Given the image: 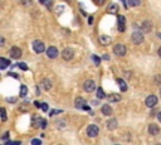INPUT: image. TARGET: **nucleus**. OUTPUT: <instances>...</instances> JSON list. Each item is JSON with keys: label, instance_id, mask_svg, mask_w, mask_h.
<instances>
[{"label": "nucleus", "instance_id": "72a5a7b5", "mask_svg": "<svg viewBox=\"0 0 161 145\" xmlns=\"http://www.w3.org/2000/svg\"><path fill=\"white\" fill-rule=\"evenodd\" d=\"M22 1H23L24 5H30V4H32V0H22Z\"/></svg>", "mask_w": 161, "mask_h": 145}, {"label": "nucleus", "instance_id": "b1692460", "mask_svg": "<svg viewBox=\"0 0 161 145\" xmlns=\"http://www.w3.org/2000/svg\"><path fill=\"white\" fill-rule=\"evenodd\" d=\"M27 93H28V87L25 85H22L20 86V96L22 97H25Z\"/></svg>", "mask_w": 161, "mask_h": 145}, {"label": "nucleus", "instance_id": "f3484780", "mask_svg": "<svg viewBox=\"0 0 161 145\" xmlns=\"http://www.w3.org/2000/svg\"><path fill=\"white\" fill-rule=\"evenodd\" d=\"M40 85H42V87H43L45 91H49L52 88V82H50V79H48V78H44L43 81L40 82Z\"/></svg>", "mask_w": 161, "mask_h": 145}, {"label": "nucleus", "instance_id": "20e7f679", "mask_svg": "<svg viewBox=\"0 0 161 145\" xmlns=\"http://www.w3.org/2000/svg\"><path fill=\"white\" fill-rule=\"evenodd\" d=\"M33 49H34L35 53H42V52H44V50H45V45H44L43 42L34 40V42H33Z\"/></svg>", "mask_w": 161, "mask_h": 145}, {"label": "nucleus", "instance_id": "4be33fe9", "mask_svg": "<svg viewBox=\"0 0 161 145\" xmlns=\"http://www.w3.org/2000/svg\"><path fill=\"white\" fill-rule=\"evenodd\" d=\"M9 64H10V61H8L5 58H0V68H1V69L6 68Z\"/></svg>", "mask_w": 161, "mask_h": 145}, {"label": "nucleus", "instance_id": "58836bf2", "mask_svg": "<svg viewBox=\"0 0 161 145\" xmlns=\"http://www.w3.org/2000/svg\"><path fill=\"white\" fill-rule=\"evenodd\" d=\"M157 119H159V121H160V123H161V111L159 112V115H157Z\"/></svg>", "mask_w": 161, "mask_h": 145}, {"label": "nucleus", "instance_id": "423d86ee", "mask_svg": "<svg viewBox=\"0 0 161 145\" xmlns=\"http://www.w3.org/2000/svg\"><path fill=\"white\" fill-rule=\"evenodd\" d=\"M131 39H132V42H134L135 44H141V43L144 42V34H142V32H135V33L132 34Z\"/></svg>", "mask_w": 161, "mask_h": 145}, {"label": "nucleus", "instance_id": "aec40b11", "mask_svg": "<svg viewBox=\"0 0 161 145\" xmlns=\"http://www.w3.org/2000/svg\"><path fill=\"white\" fill-rule=\"evenodd\" d=\"M107 99L110 102H117L121 100V95H118V93H111V95L107 96Z\"/></svg>", "mask_w": 161, "mask_h": 145}, {"label": "nucleus", "instance_id": "5701e85b", "mask_svg": "<svg viewBox=\"0 0 161 145\" xmlns=\"http://www.w3.org/2000/svg\"><path fill=\"white\" fill-rule=\"evenodd\" d=\"M127 4L130 6H139L141 4V0H127Z\"/></svg>", "mask_w": 161, "mask_h": 145}, {"label": "nucleus", "instance_id": "e433bc0d", "mask_svg": "<svg viewBox=\"0 0 161 145\" xmlns=\"http://www.w3.org/2000/svg\"><path fill=\"white\" fill-rule=\"evenodd\" d=\"M34 105H35V107H40V104H39V102H38V101H35V102H34Z\"/></svg>", "mask_w": 161, "mask_h": 145}, {"label": "nucleus", "instance_id": "79ce46f5", "mask_svg": "<svg viewBox=\"0 0 161 145\" xmlns=\"http://www.w3.org/2000/svg\"><path fill=\"white\" fill-rule=\"evenodd\" d=\"M157 35H159V38H160V39H161V33H159V34H157Z\"/></svg>", "mask_w": 161, "mask_h": 145}, {"label": "nucleus", "instance_id": "c9c22d12", "mask_svg": "<svg viewBox=\"0 0 161 145\" xmlns=\"http://www.w3.org/2000/svg\"><path fill=\"white\" fill-rule=\"evenodd\" d=\"M88 23H89V24H92V23H93V17H89L88 18Z\"/></svg>", "mask_w": 161, "mask_h": 145}, {"label": "nucleus", "instance_id": "f257e3e1", "mask_svg": "<svg viewBox=\"0 0 161 145\" xmlns=\"http://www.w3.org/2000/svg\"><path fill=\"white\" fill-rule=\"evenodd\" d=\"M33 128L34 129H38V128L45 129L47 128V121L43 118H40V116L34 115L33 116Z\"/></svg>", "mask_w": 161, "mask_h": 145}, {"label": "nucleus", "instance_id": "393cba45", "mask_svg": "<svg viewBox=\"0 0 161 145\" xmlns=\"http://www.w3.org/2000/svg\"><path fill=\"white\" fill-rule=\"evenodd\" d=\"M97 97H98V99H105V97H106L105 91H103L101 87H99L98 90H97Z\"/></svg>", "mask_w": 161, "mask_h": 145}, {"label": "nucleus", "instance_id": "4468645a", "mask_svg": "<svg viewBox=\"0 0 161 145\" xmlns=\"http://www.w3.org/2000/svg\"><path fill=\"white\" fill-rule=\"evenodd\" d=\"M74 105L77 109H83V107L86 106V100H84L83 97H77L74 101Z\"/></svg>", "mask_w": 161, "mask_h": 145}, {"label": "nucleus", "instance_id": "f03ea898", "mask_svg": "<svg viewBox=\"0 0 161 145\" xmlns=\"http://www.w3.org/2000/svg\"><path fill=\"white\" fill-rule=\"evenodd\" d=\"M113 53H115L116 56H118V57H124V56L126 54V47H125V44H121V43L116 44L115 48H113Z\"/></svg>", "mask_w": 161, "mask_h": 145}, {"label": "nucleus", "instance_id": "1a4fd4ad", "mask_svg": "<svg viewBox=\"0 0 161 145\" xmlns=\"http://www.w3.org/2000/svg\"><path fill=\"white\" fill-rule=\"evenodd\" d=\"M9 54H10V57L14 58V59H18L19 57L22 56V49L18 48V47H13V48L9 50Z\"/></svg>", "mask_w": 161, "mask_h": 145}, {"label": "nucleus", "instance_id": "ddd939ff", "mask_svg": "<svg viewBox=\"0 0 161 145\" xmlns=\"http://www.w3.org/2000/svg\"><path fill=\"white\" fill-rule=\"evenodd\" d=\"M106 12H107L108 14H117V12H118V5H117V4H115V3L108 4Z\"/></svg>", "mask_w": 161, "mask_h": 145}, {"label": "nucleus", "instance_id": "c756f323", "mask_svg": "<svg viewBox=\"0 0 161 145\" xmlns=\"http://www.w3.org/2000/svg\"><path fill=\"white\" fill-rule=\"evenodd\" d=\"M32 144H34V145H40V144H42V140H40V139H33V140H32Z\"/></svg>", "mask_w": 161, "mask_h": 145}, {"label": "nucleus", "instance_id": "39448f33", "mask_svg": "<svg viewBox=\"0 0 161 145\" xmlns=\"http://www.w3.org/2000/svg\"><path fill=\"white\" fill-rule=\"evenodd\" d=\"M99 133V129L97 125H89L87 128V135L89 138H96Z\"/></svg>", "mask_w": 161, "mask_h": 145}, {"label": "nucleus", "instance_id": "473e14b6", "mask_svg": "<svg viewBox=\"0 0 161 145\" xmlns=\"http://www.w3.org/2000/svg\"><path fill=\"white\" fill-rule=\"evenodd\" d=\"M9 135H10V134H9V131H6L5 134L3 135V138H1V139L4 140V141H6V140H8V138H9Z\"/></svg>", "mask_w": 161, "mask_h": 145}, {"label": "nucleus", "instance_id": "6ab92c4d", "mask_svg": "<svg viewBox=\"0 0 161 145\" xmlns=\"http://www.w3.org/2000/svg\"><path fill=\"white\" fill-rule=\"evenodd\" d=\"M101 111H102V114L106 115V116H111L112 115V109H111L110 105H103Z\"/></svg>", "mask_w": 161, "mask_h": 145}, {"label": "nucleus", "instance_id": "2eb2a0df", "mask_svg": "<svg viewBox=\"0 0 161 145\" xmlns=\"http://www.w3.org/2000/svg\"><path fill=\"white\" fill-rule=\"evenodd\" d=\"M98 40H99V43H101L102 45H108V44H111V37H108V35H101Z\"/></svg>", "mask_w": 161, "mask_h": 145}, {"label": "nucleus", "instance_id": "c85d7f7f", "mask_svg": "<svg viewBox=\"0 0 161 145\" xmlns=\"http://www.w3.org/2000/svg\"><path fill=\"white\" fill-rule=\"evenodd\" d=\"M62 112H63V110H52L50 111V116H54L57 114H62Z\"/></svg>", "mask_w": 161, "mask_h": 145}, {"label": "nucleus", "instance_id": "f8f14e48", "mask_svg": "<svg viewBox=\"0 0 161 145\" xmlns=\"http://www.w3.org/2000/svg\"><path fill=\"white\" fill-rule=\"evenodd\" d=\"M149 133L150 135H157L160 133V128H159V125H156V124H150L149 125Z\"/></svg>", "mask_w": 161, "mask_h": 145}, {"label": "nucleus", "instance_id": "9b49d317", "mask_svg": "<svg viewBox=\"0 0 161 145\" xmlns=\"http://www.w3.org/2000/svg\"><path fill=\"white\" fill-rule=\"evenodd\" d=\"M47 54H48L49 58H57L59 52H58V49H57L55 47H49V48L47 49Z\"/></svg>", "mask_w": 161, "mask_h": 145}, {"label": "nucleus", "instance_id": "412c9836", "mask_svg": "<svg viewBox=\"0 0 161 145\" xmlns=\"http://www.w3.org/2000/svg\"><path fill=\"white\" fill-rule=\"evenodd\" d=\"M117 83H118V86H120V88H121V91H122V92L127 91V85H126V82L124 81V79L117 78Z\"/></svg>", "mask_w": 161, "mask_h": 145}, {"label": "nucleus", "instance_id": "0eeeda50", "mask_svg": "<svg viewBox=\"0 0 161 145\" xmlns=\"http://www.w3.org/2000/svg\"><path fill=\"white\" fill-rule=\"evenodd\" d=\"M62 57H63L64 61H70L74 57V50L70 49V48H65L62 52Z\"/></svg>", "mask_w": 161, "mask_h": 145}, {"label": "nucleus", "instance_id": "a878e982", "mask_svg": "<svg viewBox=\"0 0 161 145\" xmlns=\"http://www.w3.org/2000/svg\"><path fill=\"white\" fill-rule=\"evenodd\" d=\"M18 67L20 69H23V71H28V66H27V63H24V62L18 63Z\"/></svg>", "mask_w": 161, "mask_h": 145}, {"label": "nucleus", "instance_id": "ea45409f", "mask_svg": "<svg viewBox=\"0 0 161 145\" xmlns=\"http://www.w3.org/2000/svg\"><path fill=\"white\" fill-rule=\"evenodd\" d=\"M159 56H160V57H161V47H160V48H159Z\"/></svg>", "mask_w": 161, "mask_h": 145}, {"label": "nucleus", "instance_id": "2f4dec72", "mask_svg": "<svg viewBox=\"0 0 161 145\" xmlns=\"http://www.w3.org/2000/svg\"><path fill=\"white\" fill-rule=\"evenodd\" d=\"M92 1L96 4V5H102V4L105 3V0H92Z\"/></svg>", "mask_w": 161, "mask_h": 145}, {"label": "nucleus", "instance_id": "dca6fc26", "mask_svg": "<svg viewBox=\"0 0 161 145\" xmlns=\"http://www.w3.org/2000/svg\"><path fill=\"white\" fill-rule=\"evenodd\" d=\"M141 27H142V30L145 32V33H149V32L152 29V23L149 22V20H146V22H144L142 24H141Z\"/></svg>", "mask_w": 161, "mask_h": 145}, {"label": "nucleus", "instance_id": "6e6552de", "mask_svg": "<svg viewBox=\"0 0 161 145\" xmlns=\"http://www.w3.org/2000/svg\"><path fill=\"white\" fill-rule=\"evenodd\" d=\"M117 23H118V30L125 32L126 30V19L124 15H118L117 17Z\"/></svg>", "mask_w": 161, "mask_h": 145}, {"label": "nucleus", "instance_id": "f704fd0d", "mask_svg": "<svg viewBox=\"0 0 161 145\" xmlns=\"http://www.w3.org/2000/svg\"><path fill=\"white\" fill-rule=\"evenodd\" d=\"M6 100H8V102H15V101H17L15 97H12V99H6Z\"/></svg>", "mask_w": 161, "mask_h": 145}, {"label": "nucleus", "instance_id": "9d476101", "mask_svg": "<svg viewBox=\"0 0 161 145\" xmlns=\"http://www.w3.org/2000/svg\"><path fill=\"white\" fill-rule=\"evenodd\" d=\"M146 106L147 107H154L156 104H157V97H156L155 95H150L147 99H146Z\"/></svg>", "mask_w": 161, "mask_h": 145}, {"label": "nucleus", "instance_id": "a19ab883", "mask_svg": "<svg viewBox=\"0 0 161 145\" xmlns=\"http://www.w3.org/2000/svg\"><path fill=\"white\" fill-rule=\"evenodd\" d=\"M39 1H40V3H42V4H44V3H45V1H47V0H39Z\"/></svg>", "mask_w": 161, "mask_h": 145}, {"label": "nucleus", "instance_id": "bb28decb", "mask_svg": "<svg viewBox=\"0 0 161 145\" xmlns=\"http://www.w3.org/2000/svg\"><path fill=\"white\" fill-rule=\"evenodd\" d=\"M0 111H1V120H3V121H6V111H5V109L3 107V109L0 110Z\"/></svg>", "mask_w": 161, "mask_h": 145}, {"label": "nucleus", "instance_id": "cd10ccee", "mask_svg": "<svg viewBox=\"0 0 161 145\" xmlns=\"http://www.w3.org/2000/svg\"><path fill=\"white\" fill-rule=\"evenodd\" d=\"M92 59L94 61V63H96L97 66H99V63H101V59H99V58L97 57V56H92Z\"/></svg>", "mask_w": 161, "mask_h": 145}, {"label": "nucleus", "instance_id": "a211bd4d", "mask_svg": "<svg viewBox=\"0 0 161 145\" xmlns=\"http://www.w3.org/2000/svg\"><path fill=\"white\" fill-rule=\"evenodd\" d=\"M117 128V120L116 119H110L107 121V129L108 130H115Z\"/></svg>", "mask_w": 161, "mask_h": 145}, {"label": "nucleus", "instance_id": "7c9ffc66", "mask_svg": "<svg viewBox=\"0 0 161 145\" xmlns=\"http://www.w3.org/2000/svg\"><path fill=\"white\" fill-rule=\"evenodd\" d=\"M40 107L43 111H48V105L45 104V102H43V104H40Z\"/></svg>", "mask_w": 161, "mask_h": 145}, {"label": "nucleus", "instance_id": "7ed1b4c3", "mask_svg": "<svg viewBox=\"0 0 161 145\" xmlns=\"http://www.w3.org/2000/svg\"><path fill=\"white\" fill-rule=\"evenodd\" d=\"M83 88H84V91L86 92H93L94 90H96V83H94L93 79H87L86 82L83 83Z\"/></svg>", "mask_w": 161, "mask_h": 145}, {"label": "nucleus", "instance_id": "4c0bfd02", "mask_svg": "<svg viewBox=\"0 0 161 145\" xmlns=\"http://www.w3.org/2000/svg\"><path fill=\"white\" fill-rule=\"evenodd\" d=\"M47 6L50 9V8H52V1H48V3H47Z\"/></svg>", "mask_w": 161, "mask_h": 145}]
</instances>
